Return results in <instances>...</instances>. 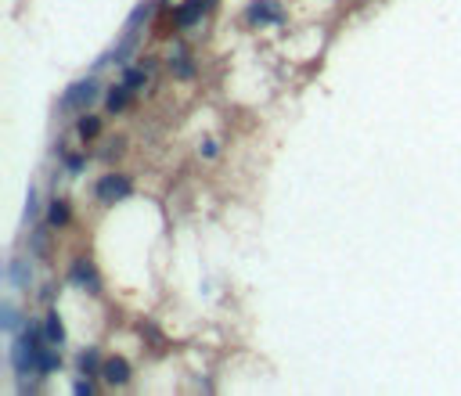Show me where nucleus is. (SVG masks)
Masks as SVG:
<instances>
[{
    "label": "nucleus",
    "instance_id": "16",
    "mask_svg": "<svg viewBox=\"0 0 461 396\" xmlns=\"http://www.w3.org/2000/svg\"><path fill=\"white\" fill-rule=\"evenodd\" d=\"M36 213H40V202H36V187H29V202H26V216H29V220H36Z\"/></svg>",
    "mask_w": 461,
    "mask_h": 396
},
{
    "label": "nucleus",
    "instance_id": "7",
    "mask_svg": "<svg viewBox=\"0 0 461 396\" xmlns=\"http://www.w3.org/2000/svg\"><path fill=\"white\" fill-rule=\"evenodd\" d=\"M69 220H72V209H69V202L54 198V202L47 205V223H51V227H65Z\"/></svg>",
    "mask_w": 461,
    "mask_h": 396
},
{
    "label": "nucleus",
    "instance_id": "17",
    "mask_svg": "<svg viewBox=\"0 0 461 396\" xmlns=\"http://www.w3.org/2000/svg\"><path fill=\"white\" fill-rule=\"evenodd\" d=\"M72 393H79V396H91V393H94V386H91V379H87V382H83V379H79V382L72 386Z\"/></svg>",
    "mask_w": 461,
    "mask_h": 396
},
{
    "label": "nucleus",
    "instance_id": "15",
    "mask_svg": "<svg viewBox=\"0 0 461 396\" xmlns=\"http://www.w3.org/2000/svg\"><path fill=\"white\" fill-rule=\"evenodd\" d=\"M123 83H127V87H130L134 94H137V90L144 87V72H141V69H127V76H123Z\"/></svg>",
    "mask_w": 461,
    "mask_h": 396
},
{
    "label": "nucleus",
    "instance_id": "11",
    "mask_svg": "<svg viewBox=\"0 0 461 396\" xmlns=\"http://www.w3.org/2000/svg\"><path fill=\"white\" fill-rule=\"evenodd\" d=\"M97 130H101L97 116H83L79 119V137H97Z\"/></svg>",
    "mask_w": 461,
    "mask_h": 396
},
{
    "label": "nucleus",
    "instance_id": "18",
    "mask_svg": "<svg viewBox=\"0 0 461 396\" xmlns=\"http://www.w3.org/2000/svg\"><path fill=\"white\" fill-rule=\"evenodd\" d=\"M69 170H72V173L83 170V159H79V155H69Z\"/></svg>",
    "mask_w": 461,
    "mask_h": 396
},
{
    "label": "nucleus",
    "instance_id": "14",
    "mask_svg": "<svg viewBox=\"0 0 461 396\" xmlns=\"http://www.w3.org/2000/svg\"><path fill=\"white\" fill-rule=\"evenodd\" d=\"M0 321H4V331H8V335H15V328H18V314H15V310L4 303V310H0Z\"/></svg>",
    "mask_w": 461,
    "mask_h": 396
},
{
    "label": "nucleus",
    "instance_id": "12",
    "mask_svg": "<svg viewBox=\"0 0 461 396\" xmlns=\"http://www.w3.org/2000/svg\"><path fill=\"white\" fill-rule=\"evenodd\" d=\"M79 371H83V374H94V371H97V353H94V349H83V353H79Z\"/></svg>",
    "mask_w": 461,
    "mask_h": 396
},
{
    "label": "nucleus",
    "instance_id": "1",
    "mask_svg": "<svg viewBox=\"0 0 461 396\" xmlns=\"http://www.w3.org/2000/svg\"><path fill=\"white\" fill-rule=\"evenodd\" d=\"M94 191H97V198H101L104 205H116V202H123V198L130 195V180H127V177L109 173V177H101V180H97Z\"/></svg>",
    "mask_w": 461,
    "mask_h": 396
},
{
    "label": "nucleus",
    "instance_id": "8",
    "mask_svg": "<svg viewBox=\"0 0 461 396\" xmlns=\"http://www.w3.org/2000/svg\"><path fill=\"white\" fill-rule=\"evenodd\" d=\"M44 335H47L51 346H61V342H65V324H61L58 314H47V321H44Z\"/></svg>",
    "mask_w": 461,
    "mask_h": 396
},
{
    "label": "nucleus",
    "instance_id": "9",
    "mask_svg": "<svg viewBox=\"0 0 461 396\" xmlns=\"http://www.w3.org/2000/svg\"><path fill=\"white\" fill-rule=\"evenodd\" d=\"M134 90L127 87V83H123V87H112L109 90V97H104V109H109V112H123V109H127V97H130Z\"/></svg>",
    "mask_w": 461,
    "mask_h": 396
},
{
    "label": "nucleus",
    "instance_id": "5",
    "mask_svg": "<svg viewBox=\"0 0 461 396\" xmlns=\"http://www.w3.org/2000/svg\"><path fill=\"white\" fill-rule=\"evenodd\" d=\"M72 281L79 285V288H87V292H101V281H97V270H94V263H72Z\"/></svg>",
    "mask_w": 461,
    "mask_h": 396
},
{
    "label": "nucleus",
    "instance_id": "3",
    "mask_svg": "<svg viewBox=\"0 0 461 396\" xmlns=\"http://www.w3.org/2000/svg\"><path fill=\"white\" fill-rule=\"evenodd\" d=\"M281 18H285V11L278 0H253L249 4V22H256V26H278Z\"/></svg>",
    "mask_w": 461,
    "mask_h": 396
},
{
    "label": "nucleus",
    "instance_id": "10",
    "mask_svg": "<svg viewBox=\"0 0 461 396\" xmlns=\"http://www.w3.org/2000/svg\"><path fill=\"white\" fill-rule=\"evenodd\" d=\"M11 285L15 288H26L29 285V263L18 256V260H11Z\"/></svg>",
    "mask_w": 461,
    "mask_h": 396
},
{
    "label": "nucleus",
    "instance_id": "2",
    "mask_svg": "<svg viewBox=\"0 0 461 396\" xmlns=\"http://www.w3.org/2000/svg\"><path fill=\"white\" fill-rule=\"evenodd\" d=\"M97 97V79H79L72 83V87L65 90V97H61V109H83V105H91V101Z\"/></svg>",
    "mask_w": 461,
    "mask_h": 396
},
{
    "label": "nucleus",
    "instance_id": "13",
    "mask_svg": "<svg viewBox=\"0 0 461 396\" xmlns=\"http://www.w3.org/2000/svg\"><path fill=\"white\" fill-rule=\"evenodd\" d=\"M170 65H177L184 79H187V76H192V72H195V65H192V61H187V54H184V51H177V54L170 58Z\"/></svg>",
    "mask_w": 461,
    "mask_h": 396
},
{
    "label": "nucleus",
    "instance_id": "6",
    "mask_svg": "<svg viewBox=\"0 0 461 396\" xmlns=\"http://www.w3.org/2000/svg\"><path fill=\"white\" fill-rule=\"evenodd\" d=\"M202 8H205V0H184V4L177 8V26H195L198 22V15H202Z\"/></svg>",
    "mask_w": 461,
    "mask_h": 396
},
{
    "label": "nucleus",
    "instance_id": "4",
    "mask_svg": "<svg viewBox=\"0 0 461 396\" xmlns=\"http://www.w3.org/2000/svg\"><path fill=\"white\" fill-rule=\"evenodd\" d=\"M101 374H104V382H109V386H127L130 382V364L123 357H112V361L101 364Z\"/></svg>",
    "mask_w": 461,
    "mask_h": 396
}]
</instances>
